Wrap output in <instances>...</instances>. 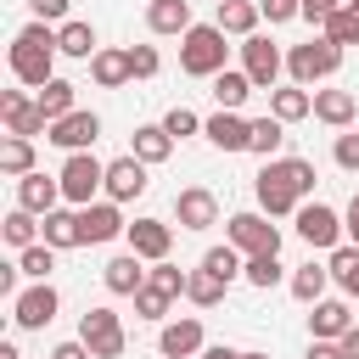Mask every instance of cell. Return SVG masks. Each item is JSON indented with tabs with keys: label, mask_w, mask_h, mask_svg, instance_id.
Listing matches in <instances>:
<instances>
[{
	"label": "cell",
	"mask_w": 359,
	"mask_h": 359,
	"mask_svg": "<svg viewBox=\"0 0 359 359\" xmlns=\"http://www.w3.org/2000/svg\"><path fill=\"white\" fill-rule=\"evenodd\" d=\"M174 219H180V230H208V224H219V196L208 185H185L174 196Z\"/></svg>",
	"instance_id": "obj_16"
},
{
	"label": "cell",
	"mask_w": 359,
	"mask_h": 359,
	"mask_svg": "<svg viewBox=\"0 0 359 359\" xmlns=\"http://www.w3.org/2000/svg\"><path fill=\"white\" fill-rule=\"evenodd\" d=\"M286 286H292V297H297V303H320V297H325V286H331V269L309 258V264H297V269H292V280H286Z\"/></svg>",
	"instance_id": "obj_31"
},
{
	"label": "cell",
	"mask_w": 359,
	"mask_h": 359,
	"mask_svg": "<svg viewBox=\"0 0 359 359\" xmlns=\"http://www.w3.org/2000/svg\"><path fill=\"white\" fill-rule=\"evenodd\" d=\"M241 67H247V79L269 95L275 84H280V67H286V56H280V45H269L264 34H247L241 39Z\"/></svg>",
	"instance_id": "obj_9"
},
{
	"label": "cell",
	"mask_w": 359,
	"mask_h": 359,
	"mask_svg": "<svg viewBox=\"0 0 359 359\" xmlns=\"http://www.w3.org/2000/svg\"><path fill=\"white\" fill-rule=\"evenodd\" d=\"M224 56H230V45H224V28L219 22H191L180 34V73L213 79V73H224Z\"/></svg>",
	"instance_id": "obj_3"
},
{
	"label": "cell",
	"mask_w": 359,
	"mask_h": 359,
	"mask_svg": "<svg viewBox=\"0 0 359 359\" xmlns=\"http://www.w3.org/2000/svg\"><path fill=\"white\" fill-rule=\"evenodd\" d=\"M208 84H213V101H219L224 112H241V107H247V95L258 90V84L247 79V67H224V73H213Z\"/></svg>",
	"instance_id": "obj_26"
},
{
	"label": "cell",
	"mask_w": 359,
	"mask_h": 359,
	"mask_svg": "<svg viewBox=\"0 0 359 359\" xmlns=\"http://www.w3.org/2000/svg\"><path fill=\"white\" fill-rule=\"evenodd\" d=\"M202 269H213L219 280H236V275L247 269V252L230 247V241H224V247H208V252H202Z\"/></svg>",
	"instance_id": "obj_40"
},
{
	"label": "cell",
	"mask_w": 359,
	"mask_h": 359,
	"mask_svg": "<svg viewBox=\"0 0 359 359\" xmlns=\"http://www.w3.org/2000/svg\"><path fill=\"white\" fill-rule=\"evenodd\" d=\"M337 67H342V45L325 39V34L309 39V45H292V50H286V73H292V84H303V90L320 84V79H331Z\"/></svg>",
	"instance_id": "obj_4"
},
{
	"label": "cell",
	"mask_w": 359,
	"mask_h": 359,
	"mask_svg": "<svg viewBox=\"0 0 359 359\" xmlns=\"http://www.w3.org/2000/svg\"><path fill=\"white\" fill-rule=\"evenodd\" d=\"M202 359H241V348H224V342H213V348H202Z\"/></svg>",
	"instance_id": "obj_54"
},
{
	"label": "cell",
	"mask_w": 359,
	"mask_h": 359,
	"mask_svg": "<svg viewBox=\"0 0 359 359\" xmlns=\"http://www.w3.org/2000/svg\"><path fill=\"white\" fill-rule=\"evenodd\" d=\"M342 359H359V325L342 331Z\"/></svg>",
	"instance_id": "obj_53"
},
{
	"label": "cell",
	"mask_w": 359,
	"mask_h": 359,
	"mask_svg": "<svg viewBox=\"0 0 359 359\" xmlns=\"http://www.w3.org/2000/svg\"><path fill=\"white\" fill-rule=\"evenodd\" d=\"M320 34H325V39H337L342 50H348V45H359V11H353V6H337V11L320 22Z\"/></svg>",
	"instance_id": "obj_41"
},
{
	"label": "cell",
	"mask_w": 359,
	"mask_h": 359,
	"mask_svg": "<svg viewBox=\"0 0 359 359\" xmlns=\"http://www.w3.org/2000/svg\"><path fill=\"white\" fill-rule=\"evenodd\" d=\"M0 359H22V353H17V342H0Z\"/></svg>",
	"instance_id": "obj_55"
},
{
	"label": "cell",
	"mask_w": 359,
	"mask_h": 359,
	"mask_svg": "<svg viewBox=\"0 0 359 359\" xmlns=\"http://www.w3.org/2000/svg\"><path fill=\"white\" fill-rule=\"evenodd\" d=\"M331 157H337V168H342V174H359V135H353V129H342V135L331 140Z\"/></svg>",
	"instance_id": "obj_44"
},
{
	"label": "cell",
	"mask_w": 359,
	"mask_h": 359,
	"mask_svg": "<svg viewBox=\"0 0 359 359\" xmlns=\"http://www.w3.org/2000/svg\"><path fill=\"white\" fill-rule=\"evenodd\" d=\"M146 280H151V269H146L140 252H118V258H107V269H101V286H107L112 297H135Z\"/></svg>",
	"instance_id": "obj_18"
},
{
	"label": "cell",
	"mask_w": 359,
	"mask_h": 359,
	"mask_svg": "<svg viewBox=\"0 0 359 359\" xmlns=\"http://www.w3.org/2000/svg\"><path fill=\"white\" fill-rule=\"evenodd\" d=\"M50 359H95V353H90V342H84V337H67V342H56V348H50Z\"/></svg>",
	"instance_id": "obj_49"
},
{
	"label": "cell",
	"mask_w": 359,
	"mask_h": 359,
	"mask_svg": "<svg viewBox=\"0 0 359 359\" xmlns=\"http://www.w3.org/2000/svg\"><path fill=\"white\" fill-rule=\"evenodd\" d=\"M258 17H264L258 0H219V17H213V22H219L224 34H236V39H247V34H258Z\"/></svg>",
	"instance_id": "obj_28"
},
{
	"label": "cell",
	"mask_w": 359,
	"mask_h": 359,
	"mask_svg": "<svg viewBox=\"0 0 359 359\" xmlns=\"http://www.w3.org/2000/svg\"><path fill=\"white\" fill-rule=\"evenodd\" d=\"M331 280L342 286V297H359V247L353 241H342V247H331Z\"/></svg>",
	"instance_id": "obj_32"
},
{
	"label": "cell",
	"mask_w": 359,
	"mask_h": 359,
	"mask_svg": "<svg viewBox=\"0 0 359 359\" xmlns=\"http://www.w3.org/2000/svg\"><path fill=\"white\" fill-rule=\"evenodd\" d=\"M79 230H84V247H101V241H118V236L129 230V219H123V202H112V196H101V202H90V208H79Z\"/></svg>",
	"instance_id": "obj_10"
},
{
	"label": "cell",
	"mask_w": 359,
	"mask_h": 359,
	"mask_svg": "<svg viewBox=\"0 0 359 359\" xmlns=\"http://www.w3.org/2000/svg\"><path fill=\"white\" fill-rule=\"evenodd\" d=\"M342 6H353V11H359V0H342Z\"/></svg>",
	"instance_id": "obj_57"
},
{
	"label": "cell",
	"mask_w": 359,
	"mask_h": 359,
	"mask_svg": "<svg viewBox=\"0 0 359 359\" xmlns=\"http://www.w3.org/2000/svg\"><path fill=\"white\" fill-rule=\"evenodd\" d=\"M90 79H95L101 90H123V84L135 79V67H129V50H118V45H101V50L90 56Z\"/></svg>",
	"instance_id": "obj_22"
},
{
	"label": "cell",
	"mask_w": 359,
	"mask_h": 359,
	"mask_svg": "<svg viewBox=\"0 0 359 359\" xmlns=\"http://www.w3.org/2000/svg\"><path fill=\"white\" fill-rule=\"evenodd\" d=\"M314 118L331 129H348L359 118V95L353 90H314Z\"/></svg>",
	"instance_id": "obj_25"
},
{
	"label": "cell",
	"mask_w": 359,
	"mask_h": 359,
	"mask_svg": "<svg viewBox=\"0 0 359 359\" xmlns=\"http://www.w3.org/2000/svg\"><path fill=\"white\" fill-rule=\"evenodd\" d=\"M185 280H191V269H180V264H168V258L151 264V286H163L168 297H185Z\"/></svg>",
	"instance_id": "obj_43"
},
{
	"label": "cell",
	"mask_w": 359,
	"mask_h": 359,
	"mask_svg": "<svg viewBox=\"0 0 359 359\" xmlns=\"http://www.w3.org/2000/svg\"><path fill=\"white\" fill-rule=\"evenodd\" d=\"M0 174H6V180H22V174H34V140H22V135H6V140H0Z\"/></svg>",
	"instance_id": "obj_35"
},
{
	"label": "cell",
	"mask_w": 359,
	"mask_h": 359,
	"mask_svg": "<svg viewBox=\"0 0 359 359\" xmlns=\"http://www.w3.org/2000/svg\"><path fill=\"white\" fill-rule=\"evenodd\" d=\"M17 208H28V213H50V208H62V180H50V174H22L17 180Z\"/></svg>",
	"instance_id": "obj_20"
},
{
	"label": "cell",
	"mask_w": 359,
	"mask_h": 359,
	"mask_svg": "<svg viewBox=\"0 0 359 359\" xmlns=\"http://www.w3.org/2000/svg\"><path fill=\"white\" fill-rule=\"evenodd\" d=\"M202 348H208V337H202V320H196V314L163 320V331H157V353H163V359H196Z\"/></svg>",
	"instance_id": "obj_12"
},
{
	"label": "cell",
	"mask_w": 359,
	"mask_h": 359,
	"mask_svg": "<svg viewBox=\"0 0 359 359\" xmlns=\"http://www.w3.org/2000/svg\"><path fill=\"white\" fill-rule=\"evenodd\" d=\"M297 236L309 247H342V213L325 202H303L297 208Z\"/></svg>",
	"instance_id": "obj_14"
},
{
	"label": "cell",
	"mask_w": 359,
	"mask_h": 359,
	"mask_svg": "<svg viewBox=\"0 0 359 359\" xmlns=\"http://www.w3.org/2000/svg\"><path fill=\"white\" fill-rule=\"evenodd\" d=\"M252 191H258V208H264L269 219L297 213V208L309 202V191H314V163H309V157H264Z\"/></svg>",
	"instance_id": "obj_1"
},
{
	"label": "cell",
	"mask_w": 359,
	"mask_h": 359,
	"mask_svg": "<svg viewBox=\"0 0 359 359\" xmlns=\"http://www.w3.org/2000/svg\"><path fill=\"white\" fill-rule=\"evenodd\" d=\"M314 314H309V337H325V342H342V331L353 325V309H348V297H320V303H309Z\"/></svg>",
	"instance_id": "obj_21"
},
{
	"label": "cell",
	"mask_w": 359,
	"mask_h": 359,
	"mask_svg": "<svg viewBox=\"0 0 359 359\" xmlns=\"http://www.w3.org/2000/svg\"><path fill=\"white\" fill-rule=\"evenodd\" d=\"M230 247H241L247 258L280 252V230L269 224V213H230Z\"/></svg>",
	"instance_id": "obj_11"
},
{
	"label": "cell",
	"mask_w": 359,
	"mask_h": 359,
	"mask_svg": "<svg viewBox=\"0 0 359 359\" xmlns=\"http://www.w3.org/2000/svg\"><path fill=\"white\" fill-rule=\"evenodd\" d=\"M337 6H342V0H303V17H309V22H325Z\"/></svg>",
	"instance_id": "obj_50"
},
{
	"label": "cell",
	"mask_w": 359,
	"mask_h": 359,
	"mask_svg": "<svg viewBox=\"0 0 359 359\" xmlns=\"http://www.w3.org/2000/svg\"><path fill=\"white\" fill-rule=\"evenodd\" d=\"M129 151L140 157V163H168V151H174V135L163 129V123H135V140H129Z\"/></svg>",
	"instance_id": "obj_27"
},
{
	"label": "cell",
	"mask_w": 359,
	"mask_h": 359,
	"mask_svg": "<svg viewBox=\"0 0 359 359\" xmlns=\"http://www.w3.org/2000/svg\"><path fill=\"white\" fill-rule=\"evenodd\" d=\"M0 236H6V247H11V252L34 247V241H39V213H28V208H11V213H6V224H0Z\"/></svg>",
	"instance_id": "obj_36"
},
{
	"label": "cell",
	"mask_w": 359,
	"mask_h": 359,
	"mask_svg": "<svg viewBox=\"0 0 359 359\" xmlns=\"http://www.w3.org/2000/svg\"><path fill=\"white\" fill-rule=\"evenodd\" d=\"M342 230H348V241L359 247V191H353V202H348V213H342Z\"/></svg>",
	"instance_id": "obj_52"
},
{
	"label": "cell",
	"mask_w": 359,
	"mask_h": 359,
	"mask_svg": "<svg viewBox=\"0 0 359 359\" xmlns=\"http://www.w3.org/2000/svg\"><path fill=\"white\" fill-rule=\"evenodd\" d=\"M269 112H275L280 123H303V118H314V90H303V84H275V90H269Z\"/></svg>",
	"instance_id": "obj_24"
},
{
	"label": "cell",
	"mask_w": 359,
	"mask_h": 359,
	"mask_svg": "<svg viewBox=\"0 0 359 359\" xmlns=\"http://www.w3.org/2000/svg\"><path fill=\"white\" fill-rule=\"evenodd\" d=\"M129 67H135V79H151L163 62H157V45H129Z\"/></svg>",
	"instance_id": "obj_46"
},
{
	"label": "cell",
	"mask_w": 359,
	"mask_h": 359,
	"mask_svg": "<svg viewBox=\"0 0 359 359\" xmlns=\"http://www.w3.org/2000/svg\"><path fill=\"white\" fill-rule=\"evenodd\" d=\"M241 359H269V353H241Z\"/></svg>",
	"instance_id": "obj_56"
},
{
	"label": "cell",
	"mask_w": 359,
	"mask_h": 359,
	"mask_svg": "<svg viewBox=\"0 0 359 359\" xmlns=\"http://www.w3.org/2000/svg\"><path fill=\"white\" fill-rule=\"evenodd\" d=\"M146 168H151V163H140L135 151H129V157H112V163H107V191H101V196H112V202H135V196H146V185H151Z\"/></svg>",
	"instance_id": "obj_13"
},
{
	"label": "cell",
	"mask_w": 359,
	"mask_h": 359,
	"mask_svg": "<svg viewBox=\"0 0 359 359\" xmlns=\"http://www.w3.org/2000/svg\"><path fill=\"white\" fill-rule=\"evenodd\" d=\"M123 241H129V252H140L146 264H157V258H168V247H174V224H168V219H135V224L123 230Z\"/></svg>",
	"instance_id": "obj_17"
},
{
	"label": "cell",
	"mask_w": 359,
	"mask_h": 359,
	"mask_svg": "<svg viewBox=\"0 0 359 359\" xmlns=\"http://www.w3.org/2000/svg\"><path fill=\"white\" fill-rule=\"evenodd\" d=\"M0 118H6V135H22V140L50 135V118L28 90H0Z\"/></svg>",
	"instance_id": "obj_7"
},
{
	"label": "cell",
	"mask_w": 359,
	"mask_h": 359,
	"mask_svg": "<svg viewBox=\"0 0 359 359\" xmlns=\"http://www.w3.org/2000/svg\"><path fill=\"white\" fill-rule=\"evenodd\" d=\"M56 309H62V297H56L50 280H34L28 292L11 297V320H17V331H45V325L56 320Z\"/></svg>",
	"instance_id": "obj_8"
},
{
	"label": "cell",
	"mask_w": 359,
	"mask_h": 359,
	"mask_svg": "<svg viewBox=\"0 0 359 359\" xmlns=\"http://www.w3.org/2000/svg\"><path fill=\"white\" fill-rule=\"evenodd\" d=\"M17 269H22L28 280H50V269H56V247H50V241L22 247V252H17Z\"/></svg>",
	"instance_id": "obj_39"
},
{
	"label": "cell",
	"mask_w": 359,
	"mask_h": 359,
	"mask_svg": "<svg viewBox=\"0 0 359 359\" xmlns=\"http://www.w3.org/2000/svg\"><path fill=\"white\" fill-rule=\"evenodd\" d=\"M79 337L90 342V353H95V359H123V348H129L123 320H118V309H107V303H95V309H84V314H79Z\"/></svg>",
	"instance_id": "obj_6"
},
{
	"label": "cell",
	"mask_w": 359,
	"mask_h": 359,
	"mask_svg": "<svg viewBox=\"0 0 359 359\" xmlns=\"http://www.w3.org/2000/svg\"><path fill=\"white\" fill-rule=\"evenodd\" d=\"M67 6H73V0H28V11H34L39 22H67Z\"/></svg>",
	"instance_id": "obj_48"
},
{
	"label": "cell",
	"mask_w": 359,
	"mask_h": 359,
	"mask_svg": "<svg viewBox=\"0 0 359 359\" xmlns=\"http://www.w3.org/2000/svg\"><path fill=\"white\" fill-rule=\"evenodd\" d=\"M286 146V123L275 118V112H264V118H252V135H247V151H258V157H275Z\"/></svg>",
	"instance_id": "obj_34"
},
{
	"label": "cell",
	"mask_w": 359,
	"mask_h": 359,
	"mask_svg": "<svg viewBox=\"0 0 359 359\" xmlns=\"http://www.w3.org/2000/svg\"><path fill=\"white\" fill-rule=\"evenodd\" d=\"M56 45H62V56H79V62H90L101 45H95V28L90 22H79V17H67V22H56Z\"/></svg>",
	"instance_id": "obj_30"
},
{
	"label": "cell",
	"mask_w": 359,
	"mask_h": 359,
	"mask_svg": "<svg viewBox=\"0 0 359 359\" xmlns=\"http://www.w3.org/2000/svg\"><path fill=\"white\" fill-rule=\"evenodd\" d=\"M95 135H101V118H95V112H84V107H73L67 118H56V123H50V135H45V140H50V146H62V151H90V146H95Z\"/></svg>",
	"instance_id": "obj_15"
},
{
	"label": "cell",
	"mask_w": 359,
	"mask_h": 359,
	"mask_svg": "<svg viewBox=\"0 0 359 359\" xmlns=\"http://www.w3.org/2000/svg\"><path fill=\"white\" fill-rule=\"evenodd\" d=\"M241 280H247V286H258V292H269V286H280V280H292V275H286L280 252H258V258H247Z\"/></svg>",
	"instance_id": "obj_37"
},
{
	"label": "cell",
	"mask_w": 359,
	"mask_h": 359,
	"mask_svg": "<svg viewBox=\"0 0 359 359\" xmlns=\"http://www.w3.org/2000/svg\"><path fill=\"white\" fill-rule=\"evenodd\" d=\"M146 28L151 34H185L191 28V0H151L146 6Z\"/></svg>",
	"instance_id": "obj_29"
},
{
	"label": "cell",
	"mask_w": 359,
	"mask_h": 359,
	"mask_svg": "<svg viewBox=\"0 0 359 359\" xmlns=\"http://www.w3.org/2000/svg\"><path fill=\"white\" fill-rule=\"evenodd\" d=\"M224 286H230V280H219L213 269H202V264H196V269H191V280H185V297H191L196 309H213V303H224Z\"/></svg>",
	"instance_id": "obj_38"
},
{
	"label": "cell",
	"mask_w": 359,
	"mask_h": 359,
	"mask_svg": "<svg viewBox=\"0 0 359 359\" xmlns=\"http://www.w3.org/2000/svg\"><path fill=\"white\" fill-rule=\"evenodd\" d=\"M39 107H45V118L56 123V118H67L73 107H79V84H67V79H50V84H39V95H34Z\"/></svg>",
	"instance_id": "obj_33"
},
{
	"label": "cell",
	"mask_w": 359,
	"mask_h": 359,
	"mask_svg": "<svg viewBox=\"0 0 359 359\" xmlns=\"http://www.w3.org/2000/svg\"><path fill=\"white\" fill-rule=\"evenodd\" d=\"M39 241H50L56 252H67V247H84V230H79V208H50V213L39 219Z\"/></svg>",
	"instance_id": "obj_23"
},
{
	"label": "cell",
	"mask_w": 359,
	"mask_h": 359,
	"mask_svg": "<svg viewBox=\"0 0 359 359\" xmlns=\"http://www.w3.org/2000/svg\"><path fill=\"white\" fill-rule=\"evenodd\" d=\"M56 56H62V45H56V28L50 22H22L17 28V39H11V50H6V62H11V79L17 84H28V90H39V84H50L56 79Z\"/></svg>",
	"instance_id": "obj_2"
},
{
	"label": "cell",
	"mask_w": 359,
	"mask_h": 359,
	"mask_svg": "<svg viewBox=\"0 0 359 359\" xmlns=\"http://www.w3.org/2000/svg\"><path fill=\"white\" fill-rule=\"evenodd\" d=\"M202 135L219 146V151H247V135H252V118H241V112H213V118H202Z\"/></svg>",
	"instance_id": "obj_19"
},
{
	"label": "cell",
	"mask_w": 359,
	"mask_h": 359,
	"mask_svg": "<svg viewBox=\"0 0 359 359\" xmlns=\"http://www.w3.org/2000/svg\"><path fill=\"white\" fill-rule=\"evenodd\" d=\"M62 202H73V208H90L95 202V191H107V163L101 157H90V151H67V163H62Z\"/></svg>",
	"instance_id": "obj_5"
},
{
	"label": "cell",
	"mask_w": 359,
	"mask_h": 359,
	"mask_svg": "<svg viewBox=\"0 0 359 359\" xmlns=\"http://www.w3.org/2000/svg\"><path fill=\"white\" fill-rule=\"evenodd\" d=\"M168 309H174V297H168L163 286H151V280H146V286L135 292V314H140V320H157V325H163V320H168Z\"/></svg>",
	"instance_id": "obj_42"
},
{
	"label": "cell",
	"mask_w": 359,
	"mask_h": 359,
	"mask_svg": "<svg viewBox=\"0 0 359 359\" xmlns=\"http://www.w3.org/2000/svg\"><path fill=\"white\" fill-rule=\"evenodd\" d=\"M309 359H342V342H325V337H314V342H309Z\"/></svg>",
	"instance_id": "obj_51"
},
{
	"label": "cell",
	"mask_w": 359,
	"mask_h": 359,
	"mask_svg": "<svg viewBox=\"0 0 359 359\" xmlns=\"http://www.w3.org/2000/svg\"><path fill=\"white\" fill-rule=\"evenodd\" d=\"M258 11L269 22H292V17H303V0H258Z\"/></svg>",
	"instance_id": "obj_47"
},
{
	"label": "cell",
	"mask_w": 359,
	"mask_h": 359,
	"mask_svg": "<svg viewBox=\"0 0 359 359\" xmlns=\"http://www.w3.org/2000/svg\"><path fill=\"white\" fill-rule=\"evenodd\" d=\"M163 129H168L174 140H185V135H202V118H196L191 107H168V118H163Z\"/></svg>",
	"instance_id": "obj_45"
}]
</instances>
